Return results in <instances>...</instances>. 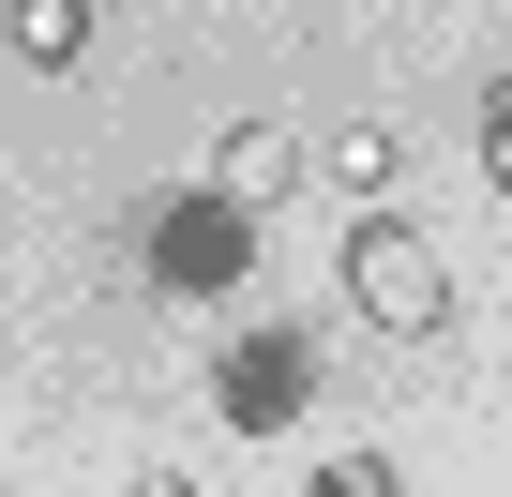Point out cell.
<instances>
[{"label": "cell", "mask_w": 512, "mask_h": 497, "mask_svg": "<svg viewBox=\"0 0 512 497\" xmlns=\"http://www.w3.org/2000/svg\"><path fill=\"white\" fill-rule=\"evenodd\" d=\"M302 497H407V482H392V452H317Z\"/></svg>", "instance_id": "cell-5"}, {"label": "cell", "mask_w": 512, "mask_h": 497, "mask_svg": "<svg viewBox=\"0 0 512 497\" xmlns=\"http://www.w3.org/2000/svg\"><path fill=\"white\" fill-rule=\"evenodd\" d=\"M121 497H196V482H181V467H136V482H121Z\"/></svg>", "instance_id": "cell-7"}, {"label": "cell", "mask_w": 512, "mask_h": 497, "mask_svg": "<svg viewBox=\"0 0 512 497\" xmlns=\"http://www.w3.org/2000/svg\"><path fill=\"white\" fill-rule=\"evenodd\" d=\"M302 166H317L347 211H392V166H407V136H392V121H347V136H317Z\"/></svg>", "instance_id": "cell-3"}, {"label": "cell", "mask_w": 512, "mask_h": 497, "mask_svg": "<svg viewBox=\"0 0 512 497\" xmlns=\"http://www.w3.org/2000/svg\"><path fill=\"white\" fill-rule=\"evenodd\" d=\"M482 181H497V196H512V106H497V136H482Z\"/></svg>", "instance_id": "cell-6"}, {"label": "cell", "mask_w": 512, "mask_h": 497, "mask_svg": "<svg viewBox=\"0 0 512 497\" xmlns=\"http://www.w3.org/2000/svg\"><path fill=\"white\" fill-rule=\"evenodd\" d=\"M347 302H362V332L437 347L452 332V257H437L407 211H347Z\"/></svg>", "instance_id": "cell-1"}, {"label": "cell", "mask_w": 512, "mask_h": 497, "mask_svg": "<svg viewBox=\"0 0 512 497\" xmlns=\"http://www.w3.org/2000/svg\"><path fill=\"white\" fill-rule=\"evenodd\" d=\"M0 46H16L31 76H76V61H91V0H16V16H0Z\"/></svg>", "instance_id": "cell-4"}, {"label": "cell", "mask_w": 512, "mask_h": 497, "mask_svg": "<svg viewBox=\"0 0 512 497\" xmlns=\"http://www.w3.org/2000/svg\"><path fill=\"white\" fill-rule=\"evenodd\" d=\"M272 196H302V136L287 121H226L211 136V211H272Z\"/></svg>", "instance_id": "cell-2"}]
</instances>
